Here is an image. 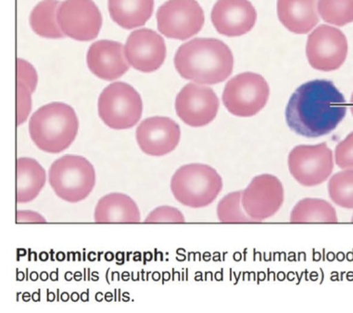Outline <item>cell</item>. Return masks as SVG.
<instances>
[{
    "instance_id": "obj_1",
    "label": "cell",
    "mask_w": 353,
    "mask_h": 313,
    "mask_svg": "<svg viewBox=\"0 0 353 313\" xmlns=\"http://www.w3.org/2000/svg\"><path fill=\"white\" fill-rule=\"evenodd\" d=\"M347 115V102L332 81L315 79L294 91L285 108L288 128L305 137H319L338 128Z\"/></svg>"
},
{
    "instance_id": "obj_2",
    "label": "cell",
    "mask_w": 353,
    "mask_h": 313,
    "mask_svg": "<svg viewBox=\"0 0 353 313\" xmlns=\"http://www.w3.org/2000/svg\"><path fill=\"white\" fill-rule=\"evenodd\" d=\"M174 66L185 79L201 85H216L230 77L234 56L225 42L216 39H195L180 46Z\"/></svg>"
},
{
    "instance_id": "obj_3",
    "label": "cell",
    "mask_w": 353,
    "mask_h": 313,
    "mask_svg": "<svg viewBox=\"0 0 353 313\" xmlns=\"http://www.w3.org/2000/svg\"><path fill=\"white\" fill-rule=\"evenodd\" d=\"M79 131L77 113L63 102H51L40 107L29 121V133L43 152L59 153L68 149Z\"/></svg>"
},
{
    "instance_id": "obj_4",
    "label": "cell",
    "mask_w": 353,
    "mask_h": 313,
    "mask_svg": "<svg viewBox=\"0 0 353 313\" xmlns=\"http://www.w3.org/2000/svg\"><path fill=\"white\" fill-rule=\"evenodd\" d=\"M223 190V180L214 167L188 164L172 175V196L183 206L202 209L212 204Z\"/></svg>"
},
{
    "instance_id": "obj_5",
    "label": "cell",
    "mask_w": 353,
    "mask_h": 313,
    "mask_svg": "<svg viewBox=\"0 0 353 313\" xmlns=\"http://www.w3.org/2000/svg\"><path fill=\"white\" fill-rule=\"evenodd\" d=\"M48 180L57 196L68 203H78L92 193L95 169L83 156L65 155L51 164Z\"/></svg>"
},
{
    "instance_id": "obj_6",
    "label": "cell",
    "mask_w": 353,
    "mask_h": 313,
    "mask_svg": "<svg viewBox=\"0 0 353 313\" xmlns=\"http://www.w3.org/2000/svg\"><path fill=\"white\" fill-rule=\"evenodd\" d=\"M99 115L105 125L112 129H128L142 117L143 102L139 93L129 84L115 82L105 88L99 95Z\"/></svg>"
},
{
    "instance_id": "obj_7",
    "label": "cell",
    "mask_w": 353,
    "mask_h": 313,
    "mask_svg": "<svg viewBox=\"0 0 353 313\" xmlns=\"http://www.w3.org/2000/svg\"><path fill=\"white\" fill-rule=\"evenodd\" d=\"M270 88L268 81L256 73L236 75L226 84L223 102L228 112L239 117H252L268 104Z\"/></svg>"
},
{
    "instance_id": "obj_8",
    "label": "cell",
    "mask_w": 353,
    "mask_h": 313,
    "mask_svg": "<svg viewBox=\"0 0 353 313\" xmlns=\"http://www.w3.org/2000/svg\"><path fill=\"white\" fill-rule=\"evenodd\" d=\"M332 150L323 142L316 145H299L288 155L291 176L304 187H314L330 179L334 169Z\"/></svg>"
},
{
    "instance_id": "obj_9",
    "label": "cell",
    "mask_w": 353,
    "mask_h": 313,
    "mask_svg": "<svg viewBox=\"0 0 353 313\" xmlns=\"http://www.w3.org/2000/svg\"><path fill=\"white\" fill-rule=\"evenodd\" d=\"M203 10L196 0H168L157 12L158 30L168 39L187 40L204 26Z\"/></svg>"
},
{
    "instance_id": "obj_10",
    "label": "cell",
    "mask_w": 353,
    "mask_h": 313,
    "mask_svg": "<svg viewBox=\"0 0 353 313\" xmlns=\"http://www.w3.org/2000/svg\"><path fill=\"white\" fill-rule=\"evenodd\" d=\"M346 36L336 27L318 26L307 40L306 55L310 66L319 71L331 72L341 68L347 56Z\"/></svg>"
},
{
    "instance_id": "obj_11",
    "label": "cell",
    "mask_w": 353,
    "mask_h": 313,
    "mask_svg": "<svg viewBox=\"0 0 353 313\" xmlns=\"http://www.w3.org/2000/svg\"><path fill=\"white\" fill-rule=\"evenodd\" d=\"M284 200V186L279 178L271 174L253 178L242 191V207L252 222H261L273 217L281 209Z\"/></svg>"
},
{
    "instance_id": "obj_12",
    "label": "cell",
    "mask_w": 353,
    "mask_h": 313,
    "mask_svg": "<svg viewBox=\"0 0 353 313\" xmlns=\"http://www.w3.org/2000/svg\"><path fill=\"white\" fill-rule=\"evenodd\" d=\"M57 17L64 36L78 41L95 39L102 26L101 13L92 0H65Z\"/></svg>"
},
{
    "instance_id": "obj_13",
    "label": "cell",
    "mask_w": 353,
    "mask_h": 313,
    "mask_svg": "<svg viewBox=\"0 0 353 313\" xmlns=\"http://www.w3.org/2000/svg\"><path fill=\"white\" fill-rule=\"evenodd\" d=\"M219 107L216 93L201 84H188L175 99L177 115L192 128H201L212 123L216 117Z\"/></svg>"
},
{
    "instance_id": "obj_14",
    "label": "cell",
    "mask_w": 353,
    "mask_h": 313,
    "mask_svg": "<svg viewBox=\"0 0 353 313\" xmlns=\"http://www.w3.org/2000/svg\"><path fill=\"white\" fill-rule=\"evenodd\" d=\"M137 144L150 156H163L179 144L181 129L172 118L153 117L143 120L136 131Z\"/></svg>"
},
{
    "instance_id": "obj_15",
    "label": "cell",
    "mask_w": 353,
    "mask_h": 313,
    "mask_svg": "<svg viewBox=\"0 0 353 313\" xmlns=\"http://www.w3.org/2000/svg\"><path fill=\"white\" fill-rule=\"evenodd\" d=\"M125 53L129 64L137 71L152 73L165 61L166 45L161 35L152 29H139L126 40Z\"/></svg>"
},
{
    "instance_id": "obj_16",
    "label": "cell",
    "mask_w": 353,
    "mask_h": 313,
    "mask_svg": "<svg viewBox=\"0 0 353 313\" xmlns=\"http://www.w3.org/2000/svg\"><path fill=\"white\" fill-rule=\"evenodd\" d=\"M211 17L218 33L236 37L252 30L257 21V12L249 0H218L212 8Z\"/></svg>"
},
{
    "instance_id": "obj_17",
    "label": "cell",
    "mask_w": 353,
    "mask_h": 313,
    "mask_svg": "<svg viewBox=\"0 0 353 313\" xmlns=\"http://www.w3.org/2000/svg\"><path fill=\"white\" fill-rule=\"evenodd\" d=\"M86 63L96 77L107 81L117 79L129 69L125 48L121 43L112 40L93 43L88 51Z\"/></svg>"
},
{
    "instance_id": "obj_18",
    "label": "cell",
    "mask_w": 353,
    "mask_h": 313,
    "mask_svg": "<svg viewBox=\"0 0 353 313\" xmlns=\"http://www.w3.org/2000/svg\"><path fill=\"white\" fill-rule=\"evenodd\" d=\"M317 0H277V16L294 34H307L319 23Z\"/></svg>"
},
{
    "instance_id": "obj_19",
    "label": "cell",
    "mask_w": 353,
    "mask_h": 313,
    "mask_svg": "<svg viewBox=\"0 0 353 313\" xmlns=\"http://www.w3.org/2000/svg\"><path fill=\"white\" fill-rule=\"evenodd\" d=\"M94 220L101 223H137L141 221L139 206L125 193H112L99 199Z\"/></svg>"
},
{
    "instance_id": "obj_20",
    "label": "cell",
    "mask_w": 353,
    "mask_h": 313,
    "mask_svg": "<svg viewBox=\"0 0 353 313\" xmlns=\"http://www.w3.org/2000/svg\"><path fill=\"white\" fill-rule=\"evenodd\" d=\"M47 174L44 167L33 158H21L16 162V201L27 204L39 196L44 188Z\"/></svg>"
},
{
    "instance_id": "obj_21",
    "label": "cell",
    "mask_w": 353,
    "mask_h": 313,
    "mask_svg": "<svg viewBox=\"0 0 353 313\" xmlns=\"http://www.w3.org/2000/svg\"><path fill=\"white\" fill-rule=\"evenodd\" d=\"M109 12L112 21L123 29L144 26L152 17L154 0H109Z\"/></svg>"
},
{
    "instance_id": "obj_22",
    "label": "cell",
    "mask_w": 353,
    "mask_h": 313,
    "mask_svg": "<svg viewBox=\"0 0 353 313\" xmlns=\"http://www.w3.org/2000/svg\"><path fill=\"white\" fill-rule=\"evenodd\" d=\"M290 220L292 223H336L339 218L330 202L321 198H304L291 210Z\"/></svg>"
},
{
    "instance_id": "obj_23",
    "label": "cell",
    "mask_w": 353,
    "mask_h": 313,
    "mask_svg": "<svg viewBox=\"0 0 353 313\" xmlns=\"http://www.w3.org/2000/svg\"><path fill=\"white\" fill-rule=\"evenodd\" d=\"M58 0H43L39 2L30 15V26L33 31L45 39H63L64 34L58 23Z\"/></svg>"
},
{
    "instance_id": "obj_24",
    "label": "cell",
    "mask_w": 353,
    "mask_h": 313,
    "mask_svg": "<svg viewBox=\"0 0 353 313\" xmlns=\"http://www.w3.org/2000/svg\"><path fill=\"white\" fill-rule=\"evenodd\" d=\"M331 201L342 209H353V169L333 175L327 185Z\"/></svg>"
},
{
    "instance_id": "obj_25",
    "label": "cell",
    "mask_w": 353,
    "mask_h": 313,
    "mask_svg": "<svg viewBox=\"0 0 353 313\" xmlns=\"http://www.w3.org/2000/svg\"><path fill=\"white\" fill-rule=\"evenodd\" d=\"M317 9L320 17L332 26L353 23V0H318Z\"/></svg>"
},
{
    "instance_id": "obj_26",
    "label": "cell",
    "mask_w": 353,
    "mask_h": 313,
    "mask_svg": "<svg viewBox=\"0 0 353 313\" xmlns=\"http://www.w3.org/2000/svg\"><path fill=\"white\" fill-rule=\"evenodd\" d=\"M242 191H232L218 203L217 218L223 223L252 222L241 203Z\"/></svg>"
},
{
    "instance_id": "obj_27",
    "label": "cell",
    "mask_w": 353,
    "mask_h": 313,
    "mask_svg": "<svg viewBox=\"0 0 353 313\" xmlns=\"http://www.w3.org/2000/svg\"><path fill=\"white\" fill-rule=\"evenodd\" d=\"M185 216L179 209L174 207L161 206L150 212L145 218V222H185Z\"/></svg>"
},
{
    "instance_id": "obj_28",
    "label": "cell",
    "mask_w": 353,
    "mask_h": 313,
    "mask_svg": "<svg viewBox=\"0 0 353 313\" xmlns=\"http://www.w3.org/2000/svg\"><path fill=\"white\" fill-rule=\"evenodd\" d=\"M335 163L341 169H353V131L336 145Z\"/></svg>"
},
{
    "instance_id": "obj_29",
    "label": "cell",
    "mask_w": 353,
    "mask_h": 313,
    "mask_svg": "<svg viewBox=\"0 0 353 313\" xmlns=\"http://www.w3.org/2000/svg\"><path fill=\"white\" fill-rule=\"evenodd\" d=\"M32 110V91L23 84L17 82V126L27 120Z\"/></svg>"
},
{
    "instance_id": "obj_30",
    "label": "cell",
    "mask_w": 353,
    "mask_h": 313,
    "mask_svg": "<svg viewBox=\"0 0 353 313\" xmlns=\"http://www.w3.org/2000/svg\"><path fill=\"white\" fill-rule=\"evenodd\" d=\"M17 82L26 86L32 91V93L36 91L37 82H39L36 69L31 64L23 59L17 60Z\"/></svg>"
},
{
    "instance_id": "obj_31",
    "label": "cell",
    "mask_w": 353,
    "mask_h": 313,
    "mask_svg": "<svg viewBox=\"0 0 353 313\" xmlns=\"http://www.w3.org/2000/svg\"><path fill=\"white\" fill-rule=\"evenodd\" d=\"M16 221L18 223L23 222H46V218L43 216L34 211H17Z\"/></svg>"
},
{
    "instance_id": "obj_32",
    "label": "cell",
    "mask_w": 353,
    "mask_h": 313,
    "mask_svg": "<svg viewBox=\"0 0 353 313\" xmlns=\"http://www.w3.org/2000/svg\"><path fill=\"white\" fill-rule=\"evenodd\" d=\"M350 111H352V113L353 115V93L352 95V98H350Z\"/></svg>"
},
{
    "instance_id": "obj_33",
    "label": "cell",
    "mask_w": 353,
    "mask_h": 313,
    "mask_svg": "<svg viewBox=\"0 0 353 313\" xmlns=\"http://www.w3.org/2000/svg\"><path fill=\"white\" fill-rule=\"evenodd\" d=\"M352 222H353V215H352Z\"/></svg>"
}]
</instances>
